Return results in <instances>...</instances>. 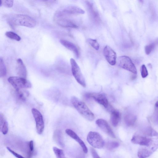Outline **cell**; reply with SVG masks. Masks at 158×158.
Masks as SVG:
<instances>
[{
	"label": "cell",
	"instance_id": "6da1fadb",
	"mask_svg": "<svg viewBox=\"0 0 158 158\" xmlns=\"http://www.w3.org/2000/svg\"><path fill=\"white\" fill-rule=\"evenodd\" d=\"M7 20L9 24L12 27L21 26L33 28L36 25V21L27 15L19 14L11 15L7 17Z\"/></svg>",
	"mask_w": 158,
	"mask_h": 158
},
{
	"label": "cell",
	"instance_id": "7a4b0ae2",
	"mask_svg": "<svg viewBox=\"0 0 158 158\" xmlns=\"http://www.w3.org/2000/svg\"><path fill=\"white\" fill-rule=\"evenodd\" d=\"M71 102L74 108L83 117L90 121L94 119V114L84 102L75 96L71 97Z\"/></svg>",
	"mask_w": 158,
	"mask_h": 158
},
{
	"label": "cell",
	"instance_id": "3957f363",
	"mask_svg": "<svg viewBox=\"0 0 158 158\" xmlns=\"http://www.w3.org/2000/svg\"><path fill=\"white\" fill-rule=\"evenodd\" d=\"M158 148V138H152L149 145L142 146L138 149L137 156L139 158H146L149 156Z\"/></svg>",
	"mask_w": 158,
	"mask_h": 158
},
{
	"label": "cell",
	"instance_id": "277c9868",
	"mask_svg": "<svg viewBox=\"0 0 158 158\" xmlns=\"http://www.w3.org/2000/svg\"><path fill=\"white\" fill-rule=\"evenodd\" d=\"M8 81L15 90L31 87V84L29 81L25 78L19 76L9 77Z\"/></svg>",
	"mask_w": 158,
	"mask_h": 158
},
{
	"label": "cell",
	"instance_id": "5b68a950",
	"mask_svg": "<svg viewBox=\"0 0 158 158\" xmlns=\"http://www.w3.org/2000/svg\"><path fill=\"white\" fill-rule=\"evenodd\" d=\"M87 140L89 144L95 148H101L104 146V142L102 137L96 132L90 131L87 135Z\"/></svg>",
	"mask_w": 158,
	"mask_h": 158
},
{
	"label": "cell",
	"instance_id": "8992f818",
	"mask_svg": "<svg viewBox=\"0 0 158 158\" xmlns=\"http://www.w3.org/2000/svg\"><path fill=\"white\" fill-rule=\"evenodd\" d=\"M117 62L120 67L134 74H137L136 68L131 59L128 56H119L117 59Z\"/></svg>",
	"mask_w": 158,
	"mask_h": 158
},
{
	"label": "cell",
	"instance_id": "52a82bcc",
	"mask_svg": "<svg viewBox=\"0 0 158 158\" xmlns=\"http://www.w3.org/2000/svg\"><path fill=\"white\" fill-rule=\"evenodd\" d=\"M70 62L73 76L79 84L83 87H85L86 86L85 80L78 65L73 58L70 59Z\"/></svg>",
	"mask_w": 158,
	"mask_h": 158
},
{
	"label": "cell",
	"instance_id": "ba28073f",
	"mask_svg": "<svg viewBox=\"0 0 158 158\" xmlns=\"http://www.w3.org/2000/svg\"><path fill=\"white\" fill-rule=\"evenodd\" d=\"M85 12L83 10L77 6L69 5L58 10L56 12L55 16L58 18L66 15L84 14Z\"/></svg>",
	"mask_w": 158,
	"mask_h": 158
},
{
	"label": "cell",
	"instance_id": "9c48e42d",
	"mask_svg": "<svg viewBox=\"0 0 158 158\" xmlns=\"http://www.w3.org/2000/svg\"><path fill=\"white\" fill-rule=\"evenodd\" d=\"M31 112L35 122L37 132L41 134L44 131V127L43 115L39 110L35 108L32 109Z\"/></svg>",
	"mask_w": 158,
	"mask_h": 158
},
{
	"label": "cell",
	"instance_id": "30bf717a",
	"mask_svg": "<svg viewBox=\"0 0 158 158\" xmlns=\"http://www.w3.org/2000/svg\"><path fill=\"white\" fill-rule=\"evenodd\" d=\"M103 52L108 63L111 65H114L116 62L117 56L114 51L109 46L106 45L103 49Z\"/></svg>",
	"mask_w": 158,
	"mask_h": 158
},
{
	"label": "cell",
	"instance_id": "8fae6325",
	"mask_svg": "<svg viewBox=\"0 0 158 158\" xmlns=\"http://www.w3.org/2000/svg\"><path fill=\"white\" fill-rule=\"evenodd\" d=\"M152 139V138L148 137L145 135L135 133L133 136L131 141L134 144L147 146L149 145Z\"/></svg>",
	"mask_w": 158,
	"mask_h": 158
},
{
	"label": "cell",
	"instance_id": "7c38bea8",
	"mask_svg": "<svg viewBox=\"0 0 158 158\" xmlns=\"http://www.w3.org/2000/svg\"><path fill=\"white\" fill-rule=\"evenodd\" d=\"M88 98H93L96 102L103 106L104 107L107 108L108 107L109 102L105 95L99 93H88L85 94Z\"/></svg>",
	"mask_w": 158,
	"mask_h": 158
},
{
	"label": "cell",
	"instance_id": "4fadbf2b",
	"mask_svg": "<svg viewBox=\"0 0 158 158\" xmlns=\"http://www.w3.org/2000/svg\"><path fill=\"white\" fill-rule=\"evenodd\" d=\"M96 124L104 132L113 138L115 135L107 122L102 119H98L96 121Z\"/></svg>",
	"mask_w": 158,
	"mask_h": 158
},
{
	"label": "cell",
	"instance_id": "5bb4252c",
	"mask_svg": "<svg viewBox=\"0 0 158 158\" xmlns=\"http://www.w3.org/2000/svg\"><path fill=\"white\" fill-rule=\"evenodd\" d=\"M65 132L68 135L75 140L79 144L84 153H87L88 150L85 144L75 132L69 129H66Z\"/></svg>",
	"mask_w": 158,
	"mask_h": 158
},
{
	"label": "cell",
	"instance_id": "9a60e30c",
	"mask_svg": "<svg viewBox=\"0 0 158 158\" xmlns=\"http://www.w3.org/2000/svg\"><path fill=\"white\" fill-rule=\"evenodd\" d=\"M86 3L90 15L93 20L96 22L100 21L99 13L94 3L89 1H86Z\"/></svg>",
	"mask_w": 158,
	"mask_h": 158
},
{
	"label": "cell",
	"instance_id": "2e32d148",
	"mask_svg": "<svg viewBox=\"0 0 158 158\" xmlns=\"http://www.w3.org/2000/svg\"><path fill=\"white\" fill-rule=\"evenodd\" d=\"M16 71L19 76L26 78L27 70L22 60L18 58L16 60Z\"/></svg>",
	"mask_w": 158,
	"mask_h": 158
},
{
	"label": "cell",
	"instance_id": "e0dca14e",
	"mask_svg": "<svg viewBox=\"0 0 158 158\" xmlns=\"http://www.w3.org/2000/svg\"><path fill=\"white\" fill-rule=\"evenodd\" d=\"M60 42L64 46L73 52L77 58L79 57L78 49L76 45L73 43L69 41L63 39L60 40Z\"/></svg>",
	"mask_w": 158,
	"mask_h": 158
},
{
	"label": "cell",
	"instance_id": "ac0fdd59",
	"mask_svg": "<svg viewBox=\"0 0 158 158\" xmlns=\"http://www.w3.org/2000/svg\"><path fill=\"white\" fill-rule=\"evenodd\" d=\"M56 23L60 26L64 27L77 28L78 26L71 20L63 18H58Z\"/></svg>",
	"mask_w": 158,
	"mask_h": 158
},
{
	"label": "cell",
	"instance_id": "d6986e66",
	"mask_svg": "<svg viewBox=\"0 0 158 158\" xmlns=\"http://www.w3.org/2000/svg\"><path fill=\"white\" fill-rule=\"evenodd\" d=\"M110 119L112 125L116 127L119 123L121 118L120 112L118 110H112L111 111Z\"/></svg>",
	"mask_w": 158,
	"mask_h": 158
},
{
	"label": "cell",
	"instance_id": "ffe728a7",
	"mask_svg": "<svg viewBox=\"0 0 158 158\" xmlns=\"http://www.w3.org/2000/svg\"><path fill=\"white\" fill-rule=\"evenodd\" d=\"M0 131L4 135L6 134L8 131V126L7 121L3 114H0Z\"/></svg>",
	"mask_w": 158,
	"mask_h": 158
},
{
	"label": "cell",
	"instance_id": "44dd1931",
	"mask_svg": "<svg viewBox=\"0 0 158 158\" xmlns=\"http://www.w3.org/2000/svg\"><path fill=\"white\" fill-rule=\"evenodd\" d=\"M137 119L136 116L131 113L126 114L124 117V122L128 126H133Z\"/></svg>",
	"mask_w": 158,
	"mask_h": 158
},
{
	"label": "cell",
	"instance_id": "7402d4cb",
	"mask_svg": "<svg viewBox=\"0 0 158 158\" xmlns=\"http://www.w3.org/2000/svg\"><path fill=\"white\" fill-rule=\"evenodd\" d=\"M53 138L58 144L61 146H63L61 133L59 130H56L54 132Z\"/></svg>",
	"mask_w": 158,
	"mask_h": 158
},
{
	"label": "cell",
	"instance_id": "603a6c76",
	"mask_svg": "<svg viewBox=\"0 0 158 158\" xmlns=\"http://www.w3.org/2000/svg\"><path fill=\"white\" fill-rule=\"evenodd\" d=\"M143 134L147 136H154L158 137V133L150 127H148L146 128Z\"/></svg>",
	"mask_w": 158,
	"mask_h": 158
},
{
	"label": "cell",
	"instance_id": "cb8c5ba5",
	"mask_svg": "<svg viewBox=\"0 0 158 158\" xmlns=\"http://www.w3.org/2000/svg\"><path fill=\"white\" fill-rule=\"evenodd\" d=\"M7 70L4 60L1 57L0 58V77H3L6 74Z\"/></svg>",
	"mask_w": 158,
	"mask_h": 158
},
{
	"label": "cell",
	"instance_id": "d4e9b609",
	"mask_svg": "<svg viewBox=\"0 0 158 158\" xmlns=\"http://www.w3.org/2000/svg\"><path fill=\"white\" fill-rule=\"evenodd\" d=\"M53 150L56 158H67L63 150L56 147L53 148Z\"/></svg>",
	"mask_w": 158,
	"mask_h": 158
},
{
	"label": "cell",
	"instance_id": "484cf974",
	"mask_svg": "<svg viewBox=\"0 0 158 158\" xmlns=\"http://www.w3.org/2000/svg\"><path fill=\"white\" fill-rule=\"evenodd\" d=\"M23 89L15 90L18 98L22 101H25L26 97L28 95V93L24 91Z\"/></svg>",
	"mask_w": 158,
	"mask_h": 158
},
{
	"label": "cell",
	"instance_id": "4316f807",
	"mask_svg": "<svg viewBox=\"0 0 158 158\" xmlns=\"http://www.w3.org/2000/svg\"><path fill=\"white\" fill-rule=\"evenodd\" d=\"M5 35L8 38L17 41H19L21 40V38L19 36L12 31H8L6 32L5 33Z\"/></svg>",
	"mask_w": 158,
	"mask_h": 158
},
{
	"label": "cell",
	"instance_id": "83f0119b",
	"mask_svg": "<svg viewBox=\"0 0 158 158\" xmlns=\"http://www.w3.org/2000/svg\"><path fill=\"white\" fill-rule=\"evenodd\" d=\"M28 151L27 154V157L30 158L32 156L34 151V142L33 140H30L28 143Z\"/></svg>",
	"mask_w": 158,
	"mask_h": 158
},
{
	"label": "cell",
	"instance_id": "f1b7e54d",
	"mask_svg": "<svg viewBox=\"0 0 158 158\" xmlns=\"http://www.w3.org/2000/svg\"><path fill=\"white\" fill-rule=\"evenodd\" d=\"M156 46V45L154 42L146 45L144 48L146 54L147 55L149 54L154 49Z\"/></svg>",
	"mask_w": 158,
	"mask_h": 158
},
{
	"label": "cell",
	"instance_id": "f546056e",
	"mask_svg": "<svg viewBox=\"0 0 158 158\" xmlns=\"http://www.w3.org/2000/svg\"><path fill=\"white\" fill-rule=\"evenodd\" d=\"M87 41L89 44L95 49L98 50L99 49V44L96 40L89 38Z\"/></svg>",
	"mask_w": 158,
	"mask_h": 158
},
{
	"label": "cell",
	"instance_id": "4dcf8cb0",
	"mask_svg": "<svg viewBox=\"0 0 158 158\" xmlns=\"http://www.w3.org/2000/svg\"><path fill=\"white\" fill-rule=\"evenodd\" d=\"M14 1L13 0H0V6H4L10 8L13 5Z\"/></svg>",
	"mask_w": 158,
	"mask_h": 158
},
{
	"label": "cell",
	"instance_id": "1f68e13d",
	"mask_svg": "<svg viewBox=\"0 0 158 158\" xmlns=\"http://www.w3.org/2000/svg\"><path fill=\"white\" fill-rule=\"evenodd\" d=\"M119 146V143L116 141L110 142L107 143L106 148L109 150H111L117 148Z\"/></svg>",
	"mask_w": 158,
	"mask_h": 158
},
{
	"label": "cell",
	"instance_id": "d6a6232c",
	"mask_svg": "<svg viewBox=\"0 0 158 158\" xmlns=\"http://www.w3.org/2000/svg\"><path fill=\"white\" fill-rule=\"evenodd\" d=\"M141 73L142 77L144 78L148 75L147 69L144 64H143L141 67Z\"/></svg>",
	"mask_w": 158,
	"mask_h": 158
},
{
	"label": "cell",
	"instance_id": "836d02e7",
	"mask_svg": "<svg viewBox=\"0 0 158 158\" xmlns=\"http://www.w3.org/2000/svg\"><path fill=\"white\" fill-rule=\"evenodd\" d=\"M6 148L10 152L17 158H26L15 152L9 147H7Z\"/></svg>",
	"mask_w": 158,
	"mask_h": 158
},
{
	"label": "cell",
	"instance_id": "e575fe53",
	"mask_svg": "<svg viewBox=\"0 0 158 158\" xmlns=\"http://www.w3.org/2000/svg\"><path fill=\"white\" fill-rule=\"evenodd\" d=\"M90 151L93 158H100L96 151L94 148H91Z\"/></svg>",
	"mask_w": 158,
	"mask_h": 158
},
{
	"label": "cell",
	"instance_id": "d590c367",
	"mask_svg": "<svg viewBox=\"0 0 158 158\" xmlns=\"http://www.w3.org/2000/svg\"><path fill=\"white\" fill-rule=\"evenodd\" d=\"M157 110H156L155 115V118H156V120L157 121V122L158 123V109L157 108Z\"/></svg>",
	"mask_w": 158,
	"mask_h": 158
},
{
	"label": "cell",
	"instance_id": "8d00e7d4",
	"mask_svg": "<svg viewBox=\"0 0 158 158\" xmlns=\"http://www.w3.org/2000/svg\"><path fill=\"white\" fill-rule=\"evenodd\" d=\"M133 75L131 76V78L132 80H134L136 78V75Z\"/></svg>",
	"mask_w": 158,
	"mask_h": 158
},
{
	"label": "cell",
	"instance_id": "74e56055",
	"mask_svg": "<svg viewBox=\"0 0 158 158\" xmlns=\"http://www.w3.org/2000/svg\"><path fill=\"white\" fill-rule=\"evenodd\" d=\"M156 45H158V38L156 39L155 41L154 42Z\"/></svg>",
	"mask_w": 158,
	"mask_h": 158
},
{
	"label": "cell",
	"instance_id": "f35d334b",
	"mask_svg": "<svg viewBox=\"0 0 158 158\" xmlns=\"http://www.w3.org/2000/svg\"><path fill=\"white\" fill-rule=\"evenodd\" d=\"M155 107L158 109V101H157L155 104Z\"/></svg>",
	"mask_w": 158,
	"mask_h": 158
}]
</instances>
